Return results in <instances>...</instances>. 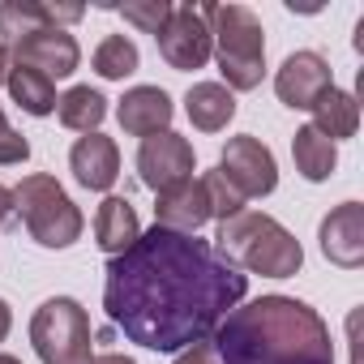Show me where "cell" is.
<instances>
[{"mask_svg":"<svg viewBox=\"0 0 364 364\" xmlns=\"http://www.w3.org/2000/svg\"><path fill=\"white\" fill-rule=\"evenodd\" d=\"M249 274L215 253L210 240L167 228L141 232L103 270V309L129 343L146 351H185L245 300Z\"/></svg>","mask_w":364,"mask_h":364,"instance_id":"obj_1","label":"cell"},{"mask_svg":"<svg viewBox=\"0 0 364 364\" xmlns=\"http://www.w3.org/2000/svg\"><path fill=\"white\" fill-rule=\"evenodd\" d=\"M206 347L210 364H334L330 326L296 296H257L236 304Z\"/></svg>","mask_w":364,"mask_h":364,"instance_id":"obj_2","label":"cell"},{"mask_svg":"<svg viewBox=\"0 0 364 364\" xmlns=\"http://www.w3.org/2000/svg\"><path fill=\"white\" fill-rule=\"evenodd\" d=\"M215 253L228 257L240 274H262V279H291L304 266L300 240L270 215L262 210H240L219 223Z\"/></svg>","mask_w":364,"mask_h":364,"instance_id":"obj_3","label":"cell"},{"mask_svg":"<svg viewBox=\"0 0 364 364\" xmlns=\"http://www.w3.org/2000/svg\"><path fill=\"white\" fill-rule=\"evenodd\" d=\"M202 18L210 26V56L219 60L228 90H257L266 77L262 18L249 5H202Z\"/></svg>","mask_w":364,"mask_h":364,"instance_id":"obj_4","label":"cell"},{"mask_svg":"<svg viewBox=\"0 0 364 364\" xmlns=\"http://www.w3.org/2000/svg\"><path fill=\"white\" fill-rule=\"evenodd\" d=\"M14 210L22 215L31 240L43 245V249H69L82 236V228H86V219L73 206V198L60 189V180L48 176V171L26 176L22 185L14 189Z\"/></svg>","mask_w":364,"mask_h":364,"instance_id":"obj_5","label":"cell"},{"mask_svg":"<svg viewBox=\"0 0 364 364\" xmlns=\"http://www.w3.org/2000/svg\"><path fill=\"white\" fill-rule=\"evenodd\" d=\"M31 343L43 364H86L90 360V317L77 300L52 296L31 317Z\"/></svg>","mask_w":364,"mask_h":364,"instance_id":"obj_6","label":"cell"},{"mask_svg":"<svg viewBox=\"0 0 364 364\" xmlns=\"http://www.w3.org/2000/svg\"><path fill=\"white\" fill-rule=\"evenodd\" d=\"M193 163H198L193 141L171 129L141 137V146H137V176L150 193H167L176 185H185V180H193Z\"/></svg>","mask_w":364,"mask_h":364,"instance_id":"obj_7","label":"cell"},{"mask_svg":"<svg viewBox=\"0 0 364 364\" xmlns=\"http://www.w3.org/2000/svg\"><path fill=\"white\" fill-rule=\"evenodd\" d=\"M219 171L228 176V185L240 198H266V193L279 189V163H274L270 146L257 141L253 133H240V137H232L223 146Z\"/></svg>","mask_w":364,"mask_h":364,"instance_id":"obj_8","label":"cell"},{"mask_svg":"<svg viewBox=\"0 0 364 364\" xmlns=\"http://www.w3.org/2000/svg\"><path fill=\"white\" fill-rule=\"evenodd\" d=\"M159 39V56L176 69V73H193L210 60V26L202 18V9L193 5H171V18L167 26L154 35Z\"/></svg>","mask_w":364,"mask_h":364,"instance_id":"obj_9","label":"cell"},{"mask_svg":"<svg viewBox=\"0 0 364 364\" xmlns=\"http://www.w3.org/2000/svg\"><path fill=\"white\" fill-rule=\"evenodd\" d=\"M334 86L330 60L321 52H291L274 73V95L291 112H313V103Z\"/></svg>","mask_w":364,"mask_h":364,"instance_id":"obj_10","label":"cell"},{"mask_svg":"<svg viewBox=\"0 0 364 364\" xmlns=\"http://www.w3.org/2000/svg\"><path fill=\"white\" fill-rule=\"evenodd\" d=\"M14 65H26V69H39L43 77H69V73H77V65H82V48H77V39L69 35V31H35V35H26V39H18L14 48Z\"/></svg>","mask_w":364,"mask_h":364,"instance_id":"obj_11","label":"cell"},{"mask_svg":"<svg viewBox=\"0 0 364 364\" xmlns=\"http://www.w3.org/2000/svg\"><path fill=\"white\" fill-rule=\"evenodd\" d=\"M82 5H43V0H0V43H18L35 31H65L82 22Z\"/></svg>","mask_w":364,"mask_h":364,"instance_id":"obj_12","label":"cell"},{"mask_svg":"<svg viewBox=\"0 0 364 364\" xmlns=\"http://www.w3.org/2000/svg\"><path fill=\"white\" fill-rule=\"evenodd\" d=\"M321 253L343 270L364 266V206L360 202H343L321 219Z\"/></svg>","mask_w":364,"mask_h":364,"instance_id":"obj_13","label":"cell"},{"mask_svg":"<svg viewBox=\"0 0 364 364\" xmlns=\"http://www.w3.org/2000/svg\"><path fill=\"white\" fill-rule=\"evenodd\" d=\"M69 167H73V180L82 189H95V193H107L116 185V176H120V150L112 137L103 133H86L73 141L69 150Z\"/></svg>","mask_w":364,"mask_h":364,"instance_id":"obj_14","label":"cell"},{"mask_svg":"<svg viewBox=\"0 0 364 364\" xmlns=\"http://www.w3.org/2000/svg\"><path fill=\"white\" fill-rule=\"evenodd\" d=\"M171 116H176L171 95L159 86H133V90H124V99L116 107V120L129 137H154L171 124Z\"/></svg>","mask_w":364,"mask_h":364,"instance_id":"obj_15","label":"cell"},{"mask_svg":"<svg viewBox=\"0 0 364 364\" xmlns=\"http://www.w3.org/2000/svg\"><path fill=\"white\" fill-rule=\"evenodd\" d=\"M154 223L167 228V232H180V236H198V228L210 223V202L202 193L198 180H185L167 193H154Z\"/></svg>","mask_w":364,"mask_h":364,"instance_id":"obj_16","label":"cell"},{"mask_svg":"<svg viewBox=\"0 0 364 364\" xmlns=\"http://www.w3.org/2000/svg\"><path fill=\"white\" fill-rule=\"evenodd\" d=\"M141 236V223H137V210L129 198H103L99 215H95V240L107 257H120L133 240Z\"/></svg>","mask_w":364,"mask_h":364,"instance_id":"obj_17","label":"cell"},{"mask_svg":"<svg viewBox=\"0 0 364 364\" xmlns=\"http://www.w3.org/2000/svg\"><path fill=\"white\" fill-rule=\"evenodd\" d=\"M185 112H189L193 129L219 133V129H228V120L236 116V95H232L223 82H198V86L185 95Z\"/></svg>","mask_w":364,"mask_h":364,"instance_id":"obj_18","label":"cell"},{"mask_svg":"<svg viewBox=\"0 0 364 364\" xmlns=\"http://www.w3.org/2000/svg\"><path fill=\"white\" fill-rule=\"evenodd\" d=\"M291 159H296V171H300L304 180L321 185V180H330L334 167H338V146H334L326 133H317L313 124H304V129H296V137H291Z\"/></svg>","mask_w":364,"mask_h":364,"instance_id":"obj_19","label":"cell"},{"mask_svg":"<svg viewBox=\"0 0 364 364\" xmlns=\"http://www.w3.org/2000/svg\"><path fill=\"white\" fill-rule=\"evenodd\" d=\"M313 129L326 133L330 141H338V137H355V129H360V103H355V95L330 86V90L313 103Z\"/></svg>","mask_w":364,"mask_h":364,"instance_id":"obj_20","label":"cell"},{"mask_svg":"<svg viewBox=\"0 0 364 364\" xmlns=\"http://www.w3.org/2000/svg\"><path fill=\"white\" fill-rule=\"evenodd\" d=\"M5 86H9V95H14V103H18L22 112H31V116H52V112H56V82L43 77L39 69L14 65Z\"/></svg>","mask_w":364,"mask_h":364,"instance_id":"obj_21","label":"cell"},{"mask_svg":"<svg viewBox=\"0 0 364 364\" xmlns=\"http://www.w3.org/2000/svg\"><path fill=\"white\" fill-rule=\"evenodd\" d=\"M56 116L73 133H99V124L107 116V99L99 90H90V86H73V90H65L56 99Z\"/></svg>","mask_w":364,"mask_h":364,"instance_id":"obj_22","label":"cell"},{"mask_svg":"<svg viewBox=\"0 0 364 364\" xmlns=\"http://www.w3.org/2000/svg\"><path fill=\"white\" fill-rule=\"evenodd\" d=\"M95 73L99 77H107V82H124L129 73H137V65H141V52H137V43L133 39H124V35H107L99 48H95Z\"/></svg>","mask_w":364,"mask_h":364,"instance_id":"obj_23","label":"cell"},{"mask_svg":"<svg viewBox=\"0 0 364 364\" xmlns=\"http://www.w3.org/2000/svg\"><path fill=\"white\" fill-rule=\"evenodd\" d=\"M198 185H202V193H206V202H210V219H232V215H240L245 210V198L228 185V176L215 167V171H206L202 180H198Z\"/></svg>","mask_w":364,"mask_h":364,"instance_id":"obj_24","label":"cell"},{"mask_svg":"<svg viewBox=\"0 0 364 364\" xmlns=\"http://www.w3.org/2000/svg\"><path fill=\"white\" fill-rule=\"evenodd\" d=\"M124 22H133L141 35H159L171 18V5L167 0H129V5H120Z\"/></svg>","mask_w":364,"mask_h":364,"instance_id":"obj_25","label":"cell"},{"mask_svg":"<svg viewBox=\"0 0 364 364\" xmlns=\"http://www.w3.org/2000/svg\"><path fill=\"white\" fill-rule=\"evenodd\" d=\"M26 159H31V141H26L18 129H0V167L26 163Z\"/></svg>","mask_w":364,"mask_h":364,"instance_id":"obj_26","label":"cell"},{"mask_svg":"<svg viewBox=\"0 0 364 364\" xmlns=\"http://www.w3.org/2000/svg\"><path fill=\"white\" fill-rule=\"evenodd\" d=\"M171 364H210V347H206V343H193V347H185V351H176Z\"/></svg>","mask_w":364,"mask_h":364,"instance_id":"obj_27","label":"cell"},{"mask_svg":"<svg viewBox=\"0 0 364 364\" xmlns=\"http://www.w3.org/2000/svg\"><path fill=\"white\" fill-rule=\"evenodd\" d=\"M9 219H14V189L0 185V228H5Z\"/></svg>","mask_w":364,"mask_h":364,"instance_id":"obj_28","label":"cell"},{"mask_svg":"<svg viewBox=\"0 0 364 364\" xmlns=\"http://www.w3.org/2000/svg\"><path fill=\"white\" fill-rule=\"evenodd\" d=\"M86 364H137V360H129V355H120V351H103V355H90Z\"/></svg>","mask_w":364,"mask_h":364,"instance_id":"obj_29","label":"cell"},{"mask_svg":"<svg viewBox=\"0 0 364 364\" xmlns=\"http://www.w3.org/2000/svg\"><path fill=\"white\" fill-rule=\"evenodd\" d=\"M9 330H14V313H9V304L0 300V343L9 338Z\"/></svg>","mask_w":364,"mask_h":364,"instance_id":"obj_30","label":"cell"},{"mask_svg":"<svg viewBox=\"0 0 364 364\" xmlns=\"http://www.w3.org/2000/svg\"><path fill=\"white\" fill-rule=\"evenodd\" d=\"M9 69H14V52L9 43H0V82H9Z\"/></svg>","mask_w":364,"mask_h":364,"instance_id":"obj_31","label":"cell"},{"mask_svg":"<svg viewBox=\"0 0 364 364\" xmlns=\"http://www.w3.org/2000/svg\"><path fill=\"white\" fill-rule=\"evenodd\" d=\"M355 326H360V313H351L347 330H351V364H360V351H355Z\"/></svg>","mask_w":364,"mask_h":364,"instance_id":"obj_32","label":"cell"},{"mask_svg":"<svg viewBox=\"0 0 364 364\" xmlns=\"http://www.w3.org/2000/svg\"><path fill=\"white\" fill-rule=\"evenodd\" d=\"M0 364H22L18 355H5V351H0Z\"/></svg>","mask_w":364,"mask_h":364,"instance_id":"obj_33","label":"cell"},{"mask_svg":"<svg viewBox=\"0 0 364 364\" xmlns=\"http://www.w3.org/2000/svg\"><path fill=\"white\" fill-rule=\"evenodd\" d=\"M0 129H9V120H5V112H0Z\"/></svg>","mask_w":364,"mask_h":364,"instance_id":"obj_34","label":"cell"}]
</instances>
